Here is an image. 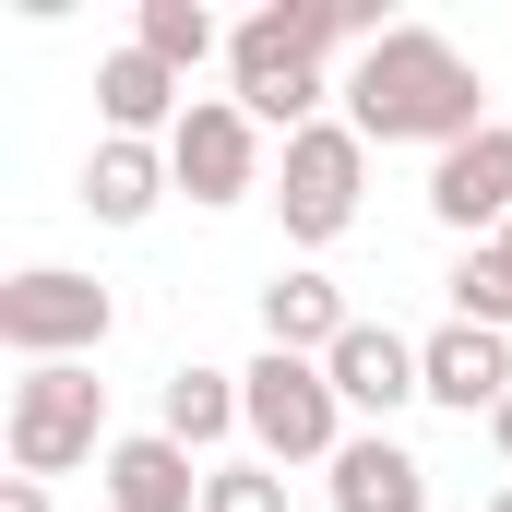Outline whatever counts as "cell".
Returning <instances> with one entry per match:
<instances>
[{"instance_id":"277c9868","label":"cell","mask_w":512,"mask_h":512,"mask_svg":"<svg viewBox=\"0 0 512 512\" xmlns=\"http://www.w3.org/2000/svg\"><path fill=\"white\" fill-rule=\"evenodd\" d=\"M108 334H120V298H108L96 274H72V262H24V274L0 286V346H12L24 370L96 358Z\"/></svg>"},{"instance_id":"6da1fadb","label":"cell","mask_w":512,"mask_h":512,"mask_svg":"<svg viewBox=\"0 0 512 512\" xmlns=\"http://www.w3.org/2000/svg\"><path fill=\"white\" fill-rule=\"evenodd\" d=\"M477 60L453 48V36H429V24H393L382 48L346 72V131L358 143H429V155H453V143H477Z\"/></svg>"},{"instance_id":"ac0fdd59","label":"cell","mask_w":512,"mask_h":512,"mask_svg":"<svg viewBox=\"0 0 512 512\" xmlns=\"http://www.w3.org/2000/svg\"><path fill=\"white\" fill-rule=\"evenodd\" d=\"M453 322H489V334H512V251H501V239H477V251L453 262Z\"/></svg>"},{"instance_id":"44dd1931","label":"cell","mask_w":512,"mask_h":512,"mask_svg":"<svg viewBox=\"0 0 512 512\" xmlns=\"http://www.w3.org/2000/svg\"><path fill=\"white\" fill-rule=\"evenodd\" d=\"M489 441H501V453H512V393H501V417H489Z\"/></svg>"},{"instance_id":"7c38bea8","label":"cell","mask_w":512,"mask_h":512,"mask_svg":"<svg viewBox=\"0 0 512 512\" xmlns=\"http://www.w3.org/2000/svg\"><path fill=\"white\" fill-rule=\"evenodd\" d=\"M322 382L346 393L358 417H393V405H417V393H429V382H417V346H405L393 322H358V334L322 358Z\"/></svg>"},{"instance_id":"7a4b0ae2","label":"cell","mask_w":512,"mask_h":512,"mask_svg":"<svg viewBox=\"0 0 512 512\" xmlns=\"http://www.w3.org/2000/svg\"><path fill=\"white\" fill-rule=\"evenodd\" d=\"M322 48H346L334 36V0H262V12H239L227 24V72H239V108H251L262 131H310L322 120Z\"/></svg>"},{"instance_id":"2e32d148","label":"cell","mask_w":512,"mask_h":512,"mask_svg":"<svg viewBox=\"0 0 512 512\" xmlns=\"http://www.w3.org/2000/svg\"><path fill=\"white\" fill-rule=\"evenodd\" d=\"M155 429L179 441V453H215L227 429H251V405H239V370H167V393H155Z\"/></svg>"},{"instance_id":"52a82bcc","label":"cell","mask_w":512,"mask_h":512,"mask_svg":"<svg viewBox=\"0 0 512 512\" xmlns=\"http://www.w3.org/2000/svg\"><path fill=\"white\" fill-rule=\"evenodd\" d=\"M167 179L191 203H251L262 191V120L239 96H191V120L167 131Z\"/></svg>"},{"instance_id":"603a6c76","label":"cell","mask_w":512,"mask_h":512,"mask_svg":"<svg viewBox=\"0 0 512 512\" xmlns=\"http://www.w3.org/2000/svg\"><path fill=\"white\" fill-rule=\"evenodd\" d=\"M501 251H512V227H501Z\"/></svg>"},{"instance_id":"7402d4cb","label":"cell","mask_w":512,"mask_h":512,"mask_svg":"<svg viewBox=\"0 0 512 512\" xmlns=\"http://www.w3.org/2000/svg\"><path fill=\"white\" fill-rule=\"evenodd\" d=\"M489 512H512V489H501V501H489Z\"/></svg>"},{"instance_id":"30bf717a","label":"cell","mask_w":512,"mask_h":512,"mask_svg":"<svg viewBox=\"0 0 512 512\" xmlns=\"http://www.w3.org/2000/svg\"><path fill=\"white\" fill-rule=\"evenodd\" d=\"M108 512H203V465L167 441V429H131V441H108Z\"/></svg>"},{"instance_id":"8fae6325","label":"cell","mask_w":512,"mask_h":512,"mask_svg":"<svg viewBox=\"0 0 512 512\" xmlns=\"http://www.w3.org/2000/svg\"><path fill=\"white\" fill-rule=\"evenodd\" d=\"M346 334H358V310L334 298V274H310V262H298V274H274V286H262V346H274V358H334Z\"/></svg>"},{"instance_id":"9a60e30c","label":"cell","mask_w":512,"mask_h":512,"mask_svg":"<svg viewBox=\"0 0 512 512\" xmlns=\"http://www.w3.org/2000/svg\"><path fill=\"white\" fill-rule=\"evenodd\" d=\"M167 191H179V179H167V143H120V131H108V143L84 155V203H96V227H143Z\"/></svg>"},{"instance_id":"9c48e42d","label":"cell","mask_w":512,"mask_h":512,"mask_svg":"<svg viewBox=\"0 0 512 512\" xmlns=\"http://www.w3.org/2000/svg\"><path fill=\"white\" fill-rule=\"evenodd\" d=\"M417 382H429V405H453V417H501L512 334H489V322H441V334L417 346Z\"/></svg>"},{"instance_id":"ffe728a7","label":"cell","mask_w":512,"mask_h":512,"mask_svg":"<svg viewBox=\"0 0 512 512\" xmlns=\"http://www.w3.org/2000/svg\"><path fill=\"white\" fill-rule=\"evenodd\" d=\"M0 512H48V477H12V489H0Z\"/></svg>"},{"instance_id":"5b68a950","label":"cell","mask_w":512,"mask_h":512,"mask_svg":"<svg viewBox=\"0 0 512 512\" xmlns=\"http://www.w3.org/2000/svg\"><path fill=\"white\" fill-rule=\"evenodd\" d=\"M239 405H251L262 465H334L346 453V393L322 382V358H274L262 346L251 370H239Z\"/></svg>"},{"instance_id":"d6986e66","label":"cell","mask_w":512,"mask_h":512,"mask_svg":"<svg viewBox=\"0 0 512 512\" xmlns=\"http://www.w3.org/2000/svg\"><path fill=\"white\" fill-rule=\"evenodd\" d=\"M203 512H286V465H215Z\"/></svg>"},{"instance_id":"3957f363","label":"cell","mask_w":512,"mask_h":512,"mask_svg":"<svg viewBox=\"0 0 512 512\" xmlns=\"http://www.w3.org/2000/svg\"><path fill=\"white\" fill-rule=\"evenodd\" d=\"M12 477H72V465H108V382L96 358H60V370H24L12 382Z\"/></svg>"},{"instance_id":"e0dca14e","label":"cell","mask_w":512,"mask_h":512,"mask_svg":"<svg viewBox=\"0 0 512 512\" xmlns=\"http://www.w3.org/2000/svg\"><path fill=\"white\" fill-rule=\"evenodd\" d=\"M131 48H155V60H167V72L191 84V72H203V60L227 48V36H215V12H203V0H143V24H131Z\"/></svg>"},{"instance_id":"4fadbf2b","label":"cell","mask_w":512,"mask_h":512,"mask_svg":"<svg viewBox=\"0 0 512 512\" xmlns=\"http://www.w3.org/2000/svg\"><path fill=\"white\" fill-rule=\"evenodd\" d=\"M96 108H108V131H120V143H155V131H179V120H191V108H179V72H167L155 48L96 60Z\"/></svg>"},{"instance_id":"5bb4252c","label":"cell","mask_w":512,"mask_h":512,"mask_svg":"<svg viewBox=\"0 0 512 512\" xmlns=\"http://www.w3.org/2000/svg\"><path fill=\"white\" fill-rule=\"evenodd\" d=\"M334 512H429V465L393 429H370V441L334 453Z\"/></svg>"},{"instance_id":"8992f818","label":"cell","mask_w":512,"mask_h":512,"mask_svg":"<svg viewBox=\"0 0 512 512\" xmlns=\"http://www.w3.org/2000/svg\"><path fill=\"white\" fill-rule=\"evenodd\" d=\"M358 191H370V143H358L346 120L286 131V167H274V215H286V239H298V251L346 239V227H358Z\"/></svg>"},{"instance_id":"ba28073f","label":"cell","mask_w":512,"mask_h":512,"mask_svg":"<svg viewBox=\"0 0 512 512\" xmlns=\"http://www.w3.org/2000/svg\"><path fill=\"white\" fill-rule=\"evenodd\" d=\"M429 215H441L465 251L512 227V131L501 120L477 131V143H453V155H429Z\"/></svg>"}]
</instances>
